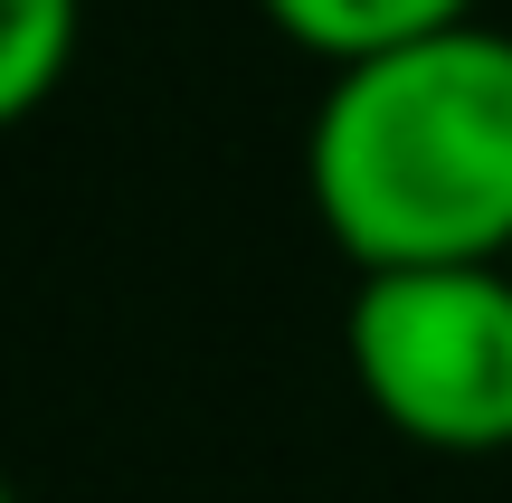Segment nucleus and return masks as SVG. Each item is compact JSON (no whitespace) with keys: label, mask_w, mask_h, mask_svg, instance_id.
Wrapping results in <instances>:
<instances>
[{"label":"nucleus","mask_w":512,"mask_h":503,"mask_svg":"<svg viewBox=\"0 0 512 503\" xmlns=\"http://www.w3.org/2000/svg\"><path fill=\"white\" fill-rule=\"evenodd\" d=\"M0 503H19V494H10V475H0Z\"/></svg>","instance_id":"5"},{"label":"nucleus","mask_w":512,"mask_h":503,"mask_svg":"<svg viewBox=\"0 0 512 503\" xmlns=\"http://www.w3.org/2000/svg\"><path fill=\"white\" fill-rule=\"evenodd\" d=\"M76 29H86V0H0V133L67 86Z\"/></svg>","instance_id":"4"},{"label":"nucleus","mask_w":512,"mask_h":503,"mask_svg":"<svg viewBox=\"0 0 512 503\" xmlns=\"http://www.w3.org/2000/svg\"><path fill=\"white\" fill-rule=\"evenodd\" d=\"M342 352L389 437L427 456L512 447V266H408L361 276Z\"/></svg>","instance_id":"2"},{"label":"nucleus","mask_w":512,"mask_h":503,"mask_svg":"<svg viewBox=\"0 0 512 503\" xmlns=\"http://www.w3.org/2000/svg\"><path fill=\"white\" fill-rule=\"evenodd\" d=\"M304 190L361 276L512 266V29L465 19L332 67L304 133Z\"/></svg>","instance_id":"1"},{"label":"nucleus","mask_w":512,"mask_h":503,"mask_svg":"<svg viewBox=\"0 0 512 503\" xmlns=\"http://www.w3.org/2000/svg\"><path fill=\"white\" fill-rule=\"evenodd\" d=\"M275 38H294L323 67H361V57L418 48V38H446L475 19V0H256Z\"/></svg>","instance_id":"3"}]
</instances>
